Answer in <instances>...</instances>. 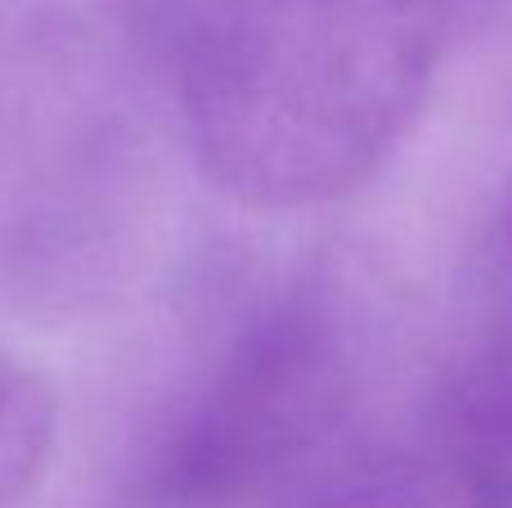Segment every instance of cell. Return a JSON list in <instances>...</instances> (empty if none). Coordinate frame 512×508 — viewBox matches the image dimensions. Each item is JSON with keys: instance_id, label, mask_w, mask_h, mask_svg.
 I'll use <instances>...</instances> for the list:
<instances>
[{"instance_id": "obj_1", "label": "cell", "mask_w": 512, "mask_h": 508, "mask_svg": "<svg viewBox=\"0 0 512 508\" xmlns=\"http://www.w3.org/2000/svg\"><path fill=\"white\" fill-rule=\"evenodd\" d=\"M180 99L198 167L239 203L355 189L436 50L432 0H113Z\"/></svg>"}, {"instance_id": "obj_3", "label": "cell", "mask_w": 512, "mask_h": 508, "mask_svg": "<svg viewBox=\"0 0 512 508\" xmlns=\"http://www.w3.org/2000/svg\"><path fill=\"white\" fill-rule=\"evenodd\" d=\"M59 441V392L50 374L0 342V508H18L41 486Z\"/></svg>"}, {"instance_id": "obj_2", "label": "cell", "mask_w": 512, "mask_h": 508, "mask_svg": "<svg viewBox=\"0 0 512 508\" xmlns=\"http://www.w3.org/2000/svg\"><path fill=\"white\" fill-rule=\"evenodd\" d=\"M342 392L333 315L306 293L256 311L162 437L149 491L162 508H239L319 432Z\"/></svg>"}]
</instances>
